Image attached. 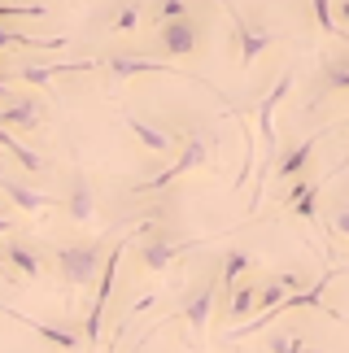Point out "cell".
Segmentation results:
<instances>
[{"label":"cell","mask_w":349,"mask_h":353,"mask_svg":"<svg viewBox=\"0 0 349 353\" xmlns=\"http://www.w3.org/2000/svg\"><path fill=\"white\" fill-rule=\"evenodd\" d=\"M292 92V70L279 74V83L266 92V97L258 101V135H262V166H258V183H253V196H249V210H258L262 205V188L266 179H271V170H275V161H279V140H275V105L284 101Z\"/></svg>","instance_id":"6da1fadb"},{"label":"cell","mask_w":349,"mask_h":353,"mask_svg":"<svg viewBox=\"0 0 349 353\" xmlns=\"http://www.w3.org/2000/svg\"><path fill=\"white\" fill-rule=\"evenodd\" d=\"M192 249V240H174V236H149L144 244H136V262L140 270H149V275H162L170 262H179V257Z\"/></svg>","instance_id":"8992f818"},{"label":"cell","mask_w":349,"mask_h":353,"mask_svg":"<svg viewBox=\"0 0 349 353\" xmlns=\"http://www.w3.org/2000/svg\"><path fill=\"white\" fill-rule=\"evenodd\" d=\"M140 18H144L140 0H123V5H118V13H114V22H110V31H114V35H127V31H136V26H140Z\"/></svg>","instance_id":"603a6c76"},{"label":"cell","mask_w":349,"mask_h":353,"mask_svg":"<svg viewBox=\"0 0 349 353\" xmlns=\"http://www.w3.org/2000/svg\"><path fill=\"white\" fill-rule=\"evenodd\" d=\"M188 13H192L188 0H157L153 18H157V26H162V22H174V18H188Z\"/></svg>","instance_id":"cb8c5ba5"},{"label":"cell","mask_w":349,"mask_h":353,"mask_svg":"<svg viewBox=\"0 0 349 353\" xmlns=\"http://www.w3.org/2000/svg\"><path fill=\"white\" fill-rule=\"evenodd\" d=\"M319 140L323 135H310V140H301V144H292L288 153H279V161H275V179H297V174H306V166H310V157H315V148H319Z\"/></svg>","instance_id":"7c38bea8"},{"label":"cell","mask_w":349,"mask_h":353,"mask_svg":"<svg viewBox=\"0 0 349 353\" xmlns=\"http://www.w3.org/2000/svg\"><path fill=\"white\" fill-rule=\"evenodd\" d=\"M337 9H341V18L349 22V0H341V5H337Z\"/></svg>","instance_id":"4dcf8cb0"},{"label":"cell","mask_w":349,"mask_h":353,"mask_svg":"<svg viewBox=\"0 0 349 353\" xmlns=\"http://www.w3.org/2000/svg\"><path fill=\"white\" fill-rule=\"evenodd\" d=\"M5 232H13V219H9V214H0V236H5Z\"/></svg>","instance_id":"f546056e"},{"label":"cell","mask_w":349,"mask_h":353,"mask_svg":"<svg viewBox=\"0 0 349 353\" xmlns=\"http://www.w3.org/2000/svg\"><path fill=\"white\" fill-rule=\"evenodd\" d=\"M258 310V279H245L232 288V301H227V319L232 323H245V314Z\"/></svg>","instance_id":"e0dca14e"},{"label":"cell","mask_w":349,"mask_h":353,"mask_svg":"<svg viewBox=\"0 0 349 353\" xmlns=\"http://www.w3.org/2000/svg\"><path fill=\"white\" fill-rule=\"evenodd\" d=\"M66 214H70L74 223H92V210H97V201H92V183H88V174L83 170H74L70 174V196H66Z\"/></svg>","instance_id":"5bb4252c"},{"label":"cell","mask_w":349,"mask_h":353,"mask_svg":"<svg viewBox=\"0 0 349 353\" xmlns=\"http://www.w3.org/2000/svg\"><path fill=\"white\" fill-rule=\"evenodd\" d=\"M0 266H9V257H5V244H0Z\"/></svg>","instance_id":"1f68e13d"},{"label":"cell","mask_w":349,"mask_h":353,"mask_svg":"<svg viewBox=\"0 0 349 353\" xmlns=\"http://www.w3.org/2000/svg\"><path fill=\"white\" fill-rule=\"evenodd\" d=\"M310 9H315V22L323 26V35H341L337 18H332V0H310Z\"/></svg>","instance_id":"4316f807"},{"label":"cell","mask_w":349,"mask_h":353,"mask_svg":"<svg viewBox=\"0 0 349 353\" xmlns=\"http://www.w3.org/2000/svg\"><path fill=\"white\" fill-rule=\"evenodd\" d=\"M101 61H70V65H18V79L31 88H48L57 74H74V70H97Z\"/></svg>","instance_id":"9a60e30c"},{"label":"cell","mask_w":349,"mask_h":353,"mask_svg":"<svg viewBox=\"0 0 349 353\" xmlns=\"http://www.w3.org/2000/svg\"><path fill=\"white\" fill-rule=\"evenodd\" d=\"M0 196H5L13 210H22V214H44V210H57V201H52V196H44L39 188L22 183V179H13L9 170H0Z\"/></svg>","instance_id":"ba28073f"},{"label":"cell","mask_w":349,"mask_h":353,"mask_svg":"<svg viewBox=\"0 0 349 353\" xmlns=\"http://www.w3.org/2000/svg\"><path fill=\"white\" fill-rule=\"evenodd\" d=\"M0 5H9V0H0Z\"/></svg>","instance_id":"d6a6232c"},{"label":"cell","mask_w":349,"mask_h":353,"mask_svg":"<svg viewBox=\"0 0 349 353\" xmlns=\"http://www.w3.org/2000/svg\"><path fill=\"white\" fill-rule=\"evenodd\" d=\"M271 353H306V336H271Z\"/></svg>","instance_id":"83f0119b"},{"label":"cell","mask_w":349,"mask_h":353,"mask_svg":"<svg viewBox=\"0 0 349 353\" xmlns=\"http://www.w3.org/2000/svg\"><path fill=\"white\" fill-rule=\"evenodd\" d=\"M5 314H9V319H18V323H26V327H31L35 336H44L48 345H57V349H66V353L79 349V336H74L70 327H57V323H35V319H26V314H13V310H5Z\"/></svg>","instance_id":"2e32d148"},{"label":"cell","mask_w":349,"mask_h":353,"mask_svg":"<svg viewBox=\"0 0 349 353\" xmlns=\"http://www.w3.org/2000/svg\"><path fill=\"white\" fill-rule=\"evenodd\" d=\"M0 48H66V39H61V35H52V39H35V35L13 31V26H0Z\"/></svg>","instance_id":"d6986e66"},{"label":"cell","mask_w":349,"mask_h":353,"mask_svg":"<svg viewBox=\"0 0 349 353\" xmlns=\"http://www.w3.org/2000/svg\"><path fill=\"white\" fill-rule=\"evenodd\" d=\"M323 92H349V57L323 61Z\"/></svg>","instance_id":"7402d4cb"},{"label":"cell","mask_w":349,"mask_h":353,"mask_svg":"<svg viewBox=\"0 0 349 353\" xmlns=\"http://www.w3.org/2000/svg\"><path fill=\"white\" fill-rule=\"evenodd\" d=\"M105 257H110V253H105V244H101V240L61 244V249H57V275L70 283V288H88V283L101 275Z\"/></svg>","instance_id":"3957f363"},{"label":"cell","mask_w":349,"mask_h":353,"mask_svg":"<svg viewBox=\"0 0 349 353\" xmlns=\"http://www.w3.org/2000/svg\"><path fill=\"white\" fill-rule=\"evenodd\" d=\"M0 148H5V153H9L13 161H18L22 170H31V174H39V170H44V157H35V153H31V148H26L22 140H13V135H9V127H0Z\"/></svg>","instance_id":"ac0fdd59"},{"label":"cell","mask_w":349,"mask_h":353,"mask_svg":"<svg viewBox=\"0 0 349 353\" xmlns=\"http://www.w3.org/2000/svg\"><path fill=\"white\" fill-rule=\"evenodd\" d=\"M210 161V135L206 131H188L183 140H179V157L170 161V166L162 170V174H153V179H144V183H136L131 192L136 196H149V192H162V188H170L174 179H183L188 170H197V166H206Z\"/></svg>","instance_id":"7a4b0ae2"},{"label":"cell","mask_w":349,"mask_h":353,"mask_svg":"<svg viewBox=\"0 0 349 353\" xmlns=\"http://www.w3.org/2000/svg\"><path fill=\"white\" fill-rule=\"evenodd\" d=\"M39 122H44V105L35 97H22V101L5 97V105H0V127L9 131H35Z\"/></svg>","instance_id":"30bf717a"},{"label":"cell","mask_w":349,"mask_h":353,"mask_svg":"<svg viewBox=\"0 0 349 353\" xmlns=\"http://www.w3.org/2000/svg\"><path fill=\"white\" fill-rule=\"evenodd\" d=\"M319 188H323V183H310V188H306V192H301L297 201H292V214H297V219H310V223H315V205H319Z\"/></svg>","instance_id":"d4e9b609"},{"label":"cell","mask_w":349,"mask_h":353,"mask_svg":"<svg viewBox=\"0 0 349 353\" xmlns=\"http://www.w3.org/2000/svg\"><path fill=\"white\" fill-rule=\"evenodd\" d=\"M44 5H18V0H9V5H0V22H9V18H44Z\"/></svg>","instance_id":"484cf974"},{"label":"cell","mask_w":349,"mask_h":353,"mask_svg":"<svg viewBox=\"0 0 349 353\" xmlns=\"http://www.w3.org/2000/svg\"><path fill=\"white\" fill-rule=\"evenodd\" d=\"M157 44H162L166 57H192L197 44H201V26L192 22V13L174 18V22H162L157 26Z\"/></svg>","instance_id":"52a82bcc"},{"label":"cell","mask_w":349,"mask_h":353,"mask_svg":"<svg viewBox=\"0 0 349 353\" xmlns=\"http://www.w3.org/2000/svg\"><path fill=\"white\" fill-rule=\"evenodd\" d=\"M105 70H110L114 83L136 79V74H179V70H170L166 61H149V57H110V61H105Z\"/></svg>","instance_id":"4fadbf2b"},{"label":"cell","mask_w":349,"mask_h":353,"mask_svg":"<svg viewBox=\"0 0 349 353\" xmlns=\"http://www.w3.org/2000/svg\"><path fill=\"white\" fill-rule=\"evenodd\" d=\"M214 296H219V279H206V283H201V288H197V292L183 301V310H179V314H183V323H188V332H192L197 341H201V336H206V327H210Z\"/></svg>","instance_id":"9c48e42d"},{"label":"cell","mask_w":349,"mask_h":353,"mask_svg":"<svg viewBox=\"0 0 349 353\" xmlns=\"http://www.w3.org/2000/svg\"><path fill=\"white\" fill-rule=\"evenodd\" d=\"M136 240H118L110 257H105V266H101V279H97V296H92V310H88V327H83V341L88 345H97L101 341V319H105V305H110V292H114V279H118V266H123V257L127 249Z\"/></svg>","instance_id":"277c9868"},{"label":"cell","mask_w":349,"mask_h":353,"mask_svg":"<svg viewBox=\"0 0 349 353\" xmlns=\"http://www.w3.org/2000/svg\"><path fill=\"white\" fill-rule=\"evenodd\" d=\"M223 9L232 13V31H236L240 70H253V65H258V57H262V52L275 44V31H271V26H249L245 18H240V9L232 5V0H223Z\"/></svg>","instance_id":"5b68a950"},{"label":"cell","mask_w":349,"mask_h":353,"mask_svg":"<svg viewBox=\"0 0 349 353\" xmlns=\"http://www.w3.org/2000/svg\"><path fill=\"white\" fill-rule=\"evenodd\" d=\"M245 270H249V253L232 249V253L223 257V275H219V288H223V292H232L236 283H240V275H245Z\"/></svg>","instance_id":"44dd1931"},{"label":"cell","mask_w":349,"mask_h":353,"mask_svg":"<svg viewBox=\"0 0 349 353\" xmlns=\"http://www.w3.org/2000/svg\"><path fill=\"white\" fill-rule=\"evenodd\" d=\"M332 227H337V232L349 240V205H345V201H341V205H337V214H332Z\"/></svg>","instance_id":"f1b7e54d"},{"label":"cell","mask_w":349,"mask_h":353,"mask_svg":"<svg viewBox=\"0 0 349 353\" xmlns=\"http://www.w3.org/2000/svg\"><path fill=\"white\" fill-rule=\"evenodd\" d=\"M127 127H131V135L140 140V148H149V153H157V157H166V153H174V148H179L174 131L157 127V122H144V118H136V114H127Z\"/></svg>","instance_id":"8fae6325"},{"label":"cell","mask_w":349,"mask_h":353,"mask_svg":"<svg viewBox=\"0 0 349 353\" xmlns=\"http://www.w3.org/2000/svg\"><path fill=\"white\" fill-rule=\"evenodd\" d=\"M5 257H9V266L18 270L22 279L39 275V257H35V249H26V244H5Z\"/></svg>","instance_id":"ffe728a7"}]
</instances>
